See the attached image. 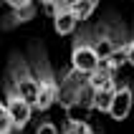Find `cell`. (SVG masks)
<instances>
[{
    "instance_id": "1",
    "label": "cell",
    "mask_w": 134,
    "mask_h": 134,
    "mask_svg": "<svg viewBox=\"0 0 134 134\" xmlns=\"http://www.w3.org/2000/svg\"><path fill=\"white\" fill-rule=\"evenodd\" d=\"M36 101H33V109L38 111H48L53 104H56V91H58V79L53 74L51 63L46 58L43 48L38 51L36 48Z\"/></svg>"
},
{
    "instance_id": "2",
    "label": "cell",
    "mask_w": 134,
    "mask_h": 134,
    "mask_svg": "<svg viewBox=\"0 0 134 134\" xmlns=\"http://www.w3.org/2000/svg\"><path fill=\"white\" fill-rule=\"evenodd\" d=\"M89 38H91V46H94L99 61H101L127 43V28L114 20H99L96 28L89 30Z\"/></svg>"
},
{
    "instance_id": "3",
    "label": "cell",
    "mask_w": 134,
    "mask_h": 134,
    "mask_svg": "<svg viewBox=\"0 0 134 134\" xmlns=\"http://www.w3.org/2000/svg\"><path fill=\"white\" fill-rule=\"evenodd\" d=\"M8 81L13 83V89L33 106V101H36V74L30 71V66L25 63L23 56H15L13 58V63H10V79Z\"/></svg>"
},
{
    "instance_id": "4",
    "label": "cell",
    "mask_w": 134,
    "mask_h": 134,
    "mask_svg": "<svg viewBox=\"0 0 134 134\" xmlns=\"http://www.w3.org/2000/svg\"><path fill=\"white\" fill-rule=\"evenodd\" d=\"M99 66V56L91 46L89 30H81L74 41V48H71V68H76L79 74H89Z\"/></svg>"
},
{
    "instance_id": "5",
    "label": "cell",
    "mask_w": 134,
    "mask_h": 134,
    "mask_svg": "<svg viewBox=\"0 0 134 134\" xmlns=\"http://www.w3.org/2000/svg\"><path fill=\"white\" fill-rule=\"evenodd\" d=\"M5 109H8V114H10V121H13V132H23V129L28 127L33 106L13 89L10 81L5 83Z\"/></svg>"
},
{
    "instance_id": "6",
    "label": "cell",
    "mask_w": 134,
    "mask_h": 134,
    "mask_svg": "<svg viewBox=\"0 0 134 134\" xmlns=\"http://www.w3.org/2000/svg\"><path fill=\"white\" fill-rule=\"evenodd\" d=\"M83 81H86V74H79L76 68H68L66 74L61 76L58 81V91H56V101H61L63 106H68L71 101H74L76 91L83 86Z\"/></svg>"
},
{
    "instance_id": "7",
    "label": "cell",
    "mask_w": 134,
    "mask_h": 134,
    "mask_svg": "<svg viewBox=\"0 0 134 134\" xmlns=\"http://www.w3.org/2000/svg\"><path fill=\"white\" fill-rule=\"evenodd\" d=\"M132 104H134L132 83L116 86V91H114V99H111V104H109V109H106V114H109L111 119L121 121V119H127V116H129V111H132Z\"/></svg>"
},
{
    "instance_id": "8",
    "label": "cell",
    "mask_w": 134,
    "mask_h": 134,
    "mask_svg": "<svg viewBox=\"0 0 134 134\" xmlns=\"http://www.w3.org/2000/svg\"><path fill=\"white\" fill-rule=\"evenodd\" d=\"M114 91H116V81L114 79L101 83V86H96L94 89V96H91V109L106 114V109H109V104H111V99H114Z\"/></svg>"
},
{
    "instance_id": "9",
    "label": "cell",
    "mask_w": 134,
    "mask_h": 134,
    "mask_svg": "<svg viewBox=\"0 0 134 134\" xmlns=\"http://www.w3.org/2000/svg\"><path fill=\"white\" fill-rule=\"evenodd\" d=\"M53 15V30L58 33V36H68V33H74L79 20H76V15L71 8H63V10H56Z\"/></svg>"
},
{
    "instance_id": "10",
    "label": "cell",
    "mask_w": 134,
    "mask_h": 134,
    "mask_svg": "<svg viewBox=\"0 0 134 134\" xmlns=\"http://www.w3.org/2000/svg\"><path fill=\"white\" fill-rule=\"evenodd\" d=\"M96 5H99V0H76V5L71 8V10H74L76 20H79V23H83V20H89L91 15H94Z\"/></svg>"
},
{
    "instance_id": "11",
    "label": "cell",
    "mask_w": 134,
    "mask_h": 134,
    "mask_svg": "<svg viewBox=\"0 0 134 134\" xmlns=\"http://www.w3.org/2000/svg\"><path fill=\"white\" fill-rule=\"evenodd\" d=\"M61 134H94V129L86 124V119H68Z\"/></svg>"
},
{
    "instance_id": "12",
    "label": "cell",
    "mask_w": 134,
    "mask_h": 134,
    "mask_svg": "<svg viewBox=\"0 0 134 134\" xmlns=\"http://www.w3.org/2000/svg\"><path fill=\"white\" fill-rule=\"evenodd\" d=\"M33 15H36V5H33V8H28V10H13V13L8 15L5 28H13V25H18V23H28Z\"/></svg>"
},
{
    "instance_id": "13",
    "label": "cell",
    "mask_w": 134,
    "mask_h": 134,
    "mask_svg": "<svg viewBox=\"0 0 134 134\" xmlns=\"http://www.w3.org/2000/svg\"><path fill=\"white\" fill-rule=\"evenodd\" d=\"M10 132H13V121L5 109V101H0V134H10Z\"/></svg>"
},
{
    "instance_id": "14",
    "label": "cell",
    "mask_w": 134,
    "mask_h": 134,
    "mask_svg": "<svg viewBox=\"0 0 134 134\" xmlns=\"http://www.w3.org/2000/svg\"><path fill=\"white\" fill-rule=\"evenodd\" d=\"M124 61L134 66V36L127 38V43H124Z\"/></svg>"
},
{
    "instance_id": "15",
    "label": "cell",
    "mask_w": 134,
    "mask_h": 134,
    "mask_svg": "<svg viewBox=\"0 0 134 134\" xmlns=\"http://www.w3.org/2000/svg\"><path fill=\"white\" fill-rule=\"evenodd\" d=\"M36 134H58V127L53 124V121H41L36 129Z\"/></svg>"
},
{
    "instance_id": "16",
    "label": "cell",
    "mask_w": 134,
    "mask_h": 134,
    "mask_svg": "<svg viewBox=\"0 0 134 134\" xmlns=\"http://www.w3.org/2000/svg\"><path fill=\"white\" fill-rule=\"evenodd\" d=\"M8 5H10V10H28V8H33V0H5Z\"/></svg>"
}]
</instances>
